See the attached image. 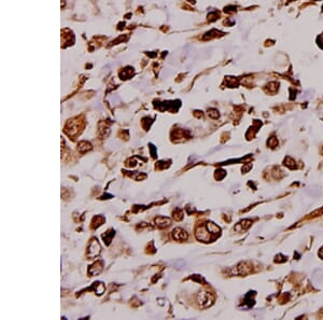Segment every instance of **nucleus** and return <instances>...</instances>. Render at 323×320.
Instances as JSON below:
<instances>
[{
	"instance_id": "nucleus-1",
	"label": "nucleus",
	"mask_w": 323,
	"mask_h": 320,
	"mask_svg": "<svg viewBox=\"0 0 323 320\" xmlns=\"http://www.w3.org/2000/svg\"><path fill=\"white\" fill-rule=\"evenodd\" d=\"M198 303L202 307H208L210 305H212L213 301H214V296L209 292H200L198 294Z\"/></svg>"
},
{
	"instance_id": "nucleus-2",
	"label": "nucleus",
	"mask_w": 323,
	"mask_h": 320,
	"mask_svg": "<svg viewBox=\"0 0 323 320\" xmlns=\"http://www.w3.org/2000/svg\"><path fill=\"white\" fill-rule=\"evenodd\" d=\"M210 234L211 233L208 231L207 226H198L196 229V232H195L196 238L198 240H202V242H209Z\"/></svg>"
},
{
	"instance_id": "nucleus-3",
	"label": "nucleus",
	"mask_w": 323,
	"mask_h": 320,
	"mask_svg": "<svg viewBox=\"0 0 323 320\" xmlns=\"http://www.w3.org/2000/svg\"><path fill=\"white\" fill-rule=\"evenodd\" d=\"M99 252H100V245L95 239H93L91 242V244H89V249H87V254L91 258H94L97 254H99Z\"/></svg>"
},
{
	"instance_id": "nucleus-4",
	"label": "nucleus",
	"mask_w": 323,
	"mask_h": 320,
	"mask_svg": "<svg viewBox=\"0 0 323 320\" xmlns=\"http://www.w3.org/2000/svg\"><path fill=\"white\" fill-rule=\"evenodd\" d=\"M172 237H173V239L179 240V242H181V240H186L188 239V233H186L183 229L177 228V229H175L172 231Z\"/></svg>"
},
{
	"instance_id": "nucleus-5",
	"label": "nucleus",
	"mask_w": 323,
	"mask_h": 320,
	"mask_svg": "<svg viewBox=\"0 0 323 320\" xmlns=\"http://www.w3.org/2000/svg\"><path fill=\"white\" fill-rule=\"evenodd\" d=\"M74 123H75L74 120H70V121L68 122L67 126H66V132H67V134L69 135V136H74L75 134H78L79 133L80 126H79V124L75 125Z\"/></svg>"
},
{
	"instance_id": "nucleus-6",
	"label": "nucleus",
	"mask_w": 323,
	"mask_h": 320,
	"mask_svg": "<svg viewBox=\"0 0 323 320\" xmlns=\"http://www.w3.org/2000/svg\"><path fill=\"white\" fill-rule=\"evenodd\" d=\"M101 271H102V264L100 263V262H96V263H94L91 267H89V273L91 275H93V276H95V275L99 274Z\"/></svg>"
},
{
	"instance_id": "nucleus-7",
	"label": "nucleus",
	"mask_w": 323,
	"mask_h": 320,
	"mask_svg": "<svg viewBox=\"0 0 323 320\" xmlns=\"http://www.w3.org/2000/svg\"><path fill=\"white\" fill-rule=\"evenodd\" d=\"M155 223L159 228H165V226H168L170 224V219L165 218V217H159V218L155 219Z\"/></svg>"
},
{
	"instance_id": "nucleus-8",
	"label": "nucleus",
	"mask_w": 323,
	"mask_h": 320,
	"mask_svg": "<svg viewBox=\"0 0 323 320\" xmlns=\"http://www.w3.org/2000/svg\"><path fill=\"white\" fill-rule=\"evenodd\" d=\"M78 150L80 151L81 153H85L87 151L92 150V145L87 141H81L78 145Z\"/></svg>"
},
{
	"instance_id": "nucleus-9",
	"label": "nucleus",
	"mask_w": 323,
	"mask_h": 320,
	"mask_svg": "<svg viewBox=\"0 0 323 320\" xmlns=\"http://www.w3.org/2000/svg\"><path fill=\"white\" fill-rule=\"evenodd\" d=\"M206 226H207L208 231H209L211 234H217V233H220V228H219L217 224L212 223V222H208V223L206 224Z\"/></svg>"
},
{
	"instance_id": "nucleus-10",
	"label": "nucleus",
	"mask_w": 323,
	"mask_h": 320,
	"mask_svg": "<svg viewBox=\"0 0 323 320\" xmlns=\"http://www.w3.org/2000/svg\"><path fill=\"white\" fill-rule=\"evenodd\" d=\"M284 165L285 166H288L289 168H294V167H295V162L291 159V157H287V159L284 160Z\"/></svg>"
},
{
	"instance_id": "nucleus-11",
	"label": "nucleus",
	"mask_w": 323,
	"mask_h": 320,
	"mask_svg": "<svg viewBox=\"0 0 323 320\" xmlns=\"http://www.w3.org/2000/svg\"><path fill=\"white\" fill-rule=\"evenodd\" d=\"M208 116H211L212 119H218L219 118L218 110H215V109H209V110H208Z\"/></svg>"
},
{
	"instance_id": "nucleus-12",
	"label": "nucleus",
	"mask_w": 323,
	"mask_h": 320,
	"mask_svg": "<svg viewBox=\"0 0 323 320\" xmlns=\"http://www.w3.org/2000/svg\"><path fill=\"white\" fill-rule=\"evenodd\" d=\"M218 16H219V13H217V12H214V13H211L208 15V21L209 22H213L215 21V19H218Z\"/></svg>"
},
{
	"instance_id": "nucleus-13",
	"label": "nucleus",
	"mask_w": 323,
	"mask_h": 320,
	"mask_svg": "<svg viewBox=\"0 0 323 320\" xmlns=\"http://www.w3.org/2000/svg\"><path fill=\"white\" fill-rule=\"evenodd\" d=\"M277 143H278V142H277V140H276V138H275V137H272V139H270V140H269V141H268V145H270L272 148H275V147L277 145Z\"/></svg>"
},
{
	"instance_id": "nucleus-14",
	"label": "nucleus",
	"mask_w": 323,
	"mask_h": 320,
	"mask_svg": "<svg viewBox=\"0 0 323 320\" xmlns=\"http://www.w3.org/2000/svg\"><path fill=\"white\" fill-rule=\"evenodd\" d=\"M173 215L176 216L175 218L177 219V220H180V219L182 218V215H183V213H182V211H180V210H179V213H173Z\"/></svg>"
},
{
	"instance_id": "nucleus-15",
	"label": "nucleus",
	"mask_w": 323,
	"mask_h": 320,
	"mask_svg": "<svg viewBox=\"0 0 323 320\" xmlns=\"http://www.w3.org/2000/svg\"><path fill=\"white\" fill-rule=\"evenodd\" d=\"M319 256L321 257V258H323V248L320 250V252H319Z\"/></svg>"
}]
</instances>
